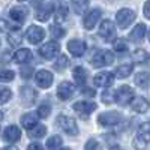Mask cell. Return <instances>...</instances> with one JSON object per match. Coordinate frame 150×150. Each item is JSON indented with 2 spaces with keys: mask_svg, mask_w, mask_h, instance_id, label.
I'll return each instance as SVG.
<instances>
[{
  "mask_svg": "<svg viewBox=\"0 0 150 150\" xmlns=\"http://www.w3.org/2000/svg\"><path fill=\"white\" fill-rule=\"evenodd\" d=\"M150 143V123H143L138 132H137L135 138H134V147L137 150H144Z\"/></svg>",
  "mask_w": 150,
  "mask_h": 150,
  "instance_id": "1",
  "label": "cell"
},
{
  "mask_svg": "<svg viewBox=\"0 0 150 150\" xmlns=\"http://www.w3.org/2000/svg\"><path fill=\"white\" fill-rule=\"evenodd\" d=\"M112 62H114V56H112L111 51H108V50H98L93 54L92 65L95 68H104V66L111 65Z\"/></svg>",
  "mask_w": 150,
  "mask_h": 150,
  "instance_id": "2",
  "label": "cell"
},
{
  "mask_svg": "<svg viewBox=\"0 0 150 150\" xmlns=\"http://www.w3.org/2000/svg\"><path fill=\"white\" fill-rule=\"evenodd\" d=\"M116 20H117V26L120 29H126V27L131 26V23L135 20V12L132 9L123 8V9H120L116 14Z\"/></svg>",
  "mask_w": 150,
  "mask_h": 150,
  "instance_id": "3",
  "label": "cell"
},
{
  "mask_svg": "<svg viewBox=\"0 0 150 150\" xmlns=\"http://www.w3.org/2000/svg\"><path fill=\"white\" fill-rule=\"evenodd\" d=\"M98 108L95 102H87V101H78L74 104V111L81 117V119H89V116Z\"/></svg>",
  "mask_w": 150,
  "mask_h": 150,
  "instance_id": "4",
  "label": "cell"
},
{
  "mask_svg": "<svg viewBox=\"0 0 150 150\" xmlns=\"http://www.w3.org/2000/svg\"><path fill=\"white\" fill-rule=\"evenodd\" d=\"M57 125L68 135H77L78 134V126H77V123H75V120L72 117H68L65 114H62V116L57 117Z\"/></svg>",
  "mask_w": 150,
  "mask_h": 150,
  "instance_id": "5",
  "label": "cell"
},
{
  "mask_svg": "<svg viewBox=\"0 0 150 150\" xmlns=\"http://www.w3.org/2000/svg\"><path fill=\"white\" fill-rule=\"evenodd\" d=\"M99 36L105 41H114L116 39V26L111 20H105L101 23V27H99Z\"/></svg>",
  "mask_w": 150,
  "mask_h": 150,
  "instance_id": "6",
  "label": "cell"
},
{
  "mask_svg": "<svg viewBox=\"0 0 150 150\" xmlns=\"http://www.w3.org/2000/svg\"><path fill=\"white\" fill-rule=\"evenodd\" d=\"M75 95V84L71 81H62L57 87V98L60 101H68L69 98Z\"/></svg>",
  "mask_w": 150,
  "mask_h": 150,
  "instance_id": "7",
  "label": "cell"
},
{
  "mask_svg": "<svg viewBox=\"0 0 150 150\" xmlns=\"http://www.w3.org/2000/svg\"><path fill=\"white\" fill-rule=\"evenodd\" d=\"M134 99V90L129 86H122L116 92V102L119 105H128Z\"/></svg>",
  "mask_w": 150,
  "mask_h": 150,
  "instance_id": "8",
  "label": "cell"
},
{
  "mask_svg": "<svg viewBox=\"0 0 150 150\" xmlns=\"http://www.w3.org/2000/svg\"><path fill=\"white\" fill-rule=\"evenodd\" d=\"M59 53H60V45H59L57 42H54V41L47 42L45 45H42V47L39 48V54H41L44 59H47V60L54 59Z\"/></svg>",
  "mask_w": 150,
  "mask_h": 150,
  "instance_id": "9",
  "label": "cell"
},
{
  "mask_svg": "<svg viewBox=\"0 0 150 150\" xmlns=\"http://www.w3.org/2000/svg\"><path fill=\"white\" fill-rule=\"evenodd\" d=\"M120 120H122V116L117 111L102 112V114H99V117H98V122L101 123L102 126H114V125H117Z\"/></svg>",
  "mask_w": 150,
  "mask_h": 150,
  "instance_id": "10",
  "label": "cell"
},
{
  "mask_svg": "<svg viewBox=\"0 0 150 150\" xmlns=\"http://www.w3.org/2000/svg\"><path fill=\"white\" fill-rule=\"evenodd\" d=\"M26 38L30 44H39L44 38H45V30L39 26H30L26 32Z\"/></svg>",
  "mask_w": 150,
  "mask_h": 150,
  "instance_id": "11",
  "label": "cell"
},
{
  "mask_svg": "<svg viewBox=\"0 0 150 150\" xmlns=\"http://www.w3.org/2000/svg\"><path fill=\"white\" fill-rule=\"evenodd\" d=\"M35 81L41 89H48V87H51V84H53V74L48 72V71H44V69L38 71L36 75H35Z\"/></svg>",
  "mask_w": 150,
  "mask_h": 150,
  "instance_id": "12",
  "label": "cell"
},
{
  "mask_svg": "<svg viewBox=\"0 0 150 150\" xmlns=\"http://www.w3.org/2000/svg\"><path fill=\"white\" fill-rule=\"evenodd\" d=\"M101 15H102V11H101V9H98V8H96V9H92L89 14L84 17V20H83L84 29H87V30L93 29V27L96 26V23L99 21V18H101Z\"/></svg>",
  "mask_w": 150,
  "mask_h": 150,
  "instance_id": "13",
  "label": "cell"
},
{
  "mask_svg": "<svg viewBox=\"0 0 150 150\" xmlns=\"http://www.w3.org/2000/svg\"><path fill=\"white\" fill-rule=\"evenodd\" d=\"M95 86L98 87H111L114 83V75L111 72H99L95 77Z\"/></svg>",
  "mask_w": 150,
  "mask_h": 150,
  "instance_id": "14",
  "label": "cell"
},
{
  "mask_svg": "<svg viewBox=\"0 0 150 150\" xmlns=\"http://www.w3.org/2000/svg\"><path fill=\"white\" fill-rule=\"evenodd\" d=\"M68 50L74 57H81L86 53V44L80 39H72L68 42Z\"/></svg>",
  "mask_w": 150,
  "mask_h": 150,
  "instance_id": "15",
  "label": "cell"
},
{
  "mask_svg": "<svg viewBox=\"0 0 150 150\" xmlns=\"http://www.w3.org/2000/svg\"><path fill=\"white\" fill-rule=\"evenodd\" d=\"M21 138V131L18 129V126L15 125H11L3 131V140L8 143H15Z\"/></svg>",
  "mask_w": 150,
  "mask_h": 150,
  "instance_id": "16",
  "label": "cell"
},
{
  "mask_svg": "<svg viewBox=\"0 0 150 150\" xmlns=\"http://www.w3.org/2000/svg\"><path fill=\"white\" fill-rule=\"evenodd\" d=\"M27 14H29V9L24 8V6H15V8H12L9 11L11 18L14 20V21H17L18 24L20 23H24V20L27 18Z\"/></svg>",
  "mask_w": 150,
  "mask_h": 150,
  "instance_id": "17",
  "label": "cell"
},
{
  "mask_svg": "<svg viewBox=\"0 0 150 150\" xmlns=\"http://www.w3.org/2000/svg\"><path fill=\"white\" fill-rule=\"evenodd\" d=\"M51 14H53V6L50 3H42L36 11V20L45 23V21H48L50 17H51Z\"/></svg>",
  "mask_w": 150,
  "mask_h": 150,
  "instance_id": "18",
  "label": "cell"
},
{
  "mask_svg": "<svg viewBox=\"0 0 150 150\" xmlns=\"http://www.w3.org/2000/svg\"><path fill=\"white\" fill-rule=\"evenodd\" d=\"M131 108L135 112H146L150 108V105H149V101L144 99L143 96H135L131 102Z\"/></svg>",
  "mask_w": 150,
  "mask_h": 150,
  "instance_id": "19",
  "label": "cell"
},
{
  "mask_svg": "<svg viewBox=\"0 0 150 150\" xmlns=\"http://www.w3.org/2000/svg\"><path fill=\"white\" fill-rule=\"evenodd\" d=\"M38 114H35V112H27V114H24L21 117V125H23V128H26V129H33L38 126Z\"/></svg>",
  "mask_w": 150,
  "mask_h": 150,
  "instance_id": "20",
  "label": "cell"
},
{
  "mask_svg": "<svg viewBox=\"0 0 150 150\" xmlns=\"http://www.w3.org/2000/svg\"><path fill=\"white\" fill-rule=\"evenodd\" d=\"M146 36V26L144 24H137L134 30L129 33V39L132 42H141Z\"/></svg>",
  "mask_w": 150,
  "mask_h": 150,
  "instance_id": "21",
  "label": "cell"
},
{
  "mask_svg": "<svg viewBox=\"0 0 150 150\" xmlns=\"http://www.w3.org/2000/svg\"><path fill=\"white\" fill-rule=\"evenodd\" d=\"M36 96H38L36 90H33L32 87H29V86H26V87H23V89H21V99H23V102L26 104L27 107L33 104Z\"/></svg>",
  "mask_w": 150,
  "mask_h": 150,
  "instance_id": "22",
  "label": "cell"
},
{
  "mask_svg": "<svg viewBox=\"0 0 150 150\" xmlns=\"http://www.w3.org/2000/svg\"><path fill=\"white\" fill-rule=\"evenodd\" d=\"M14 60L17 62V63H20V65L21 63H27V62L32 60V51L27 50V48H21V50H18V51L15 53Z\"/></svg>",
  "mask_w": 150,
  "mask_h": 150,
  "instance_id": "23",
  "label": "cell"
},
{
  "mask_svg": "<svg viewBox=\"0 0 150 150\" xmlns=\"http://www.w3.org/2000/svg\"><path fill=\"white\" fill-rule=\"evenodd\" d=\"M72 75H74V80L77 81V84H80L81 87L86 84L87 81V71L81 66H77L74 71H72Z\"/></svg>",
  "mask_w": 150,
  "mask_h": 150,
  "instance_id": "24",
  "label": "cell"
},
{
  "mask_svg": "<svg viewBox=\"0 0 150 150\" xmlns=\"http://www.w3.org/2000/svg\"><path fill=\"white\" fill-rule=\"evenodd\" d=\"M149 81H150L149 72H140V74L135 75V84L138 86V87H141V89H147Z\"/></svg>",
  "mask_w": 150,
  "mask_h": 150,
  "instance_id": "25",
  "label": "cell"
},
{
  "mask_svg": "<svg viewBox=\"0 0 150 150\" xmlns=\"http://www.w3.org/2000/svg\"><path fill=\"white\" fill-rule=\"evenodd\" d=\"M71 5H72V9L75 14H83V12L87 9L89 6V0H71Z\"/></svg>",
  "mask_w": 150,
  "mask_h": 150,
  "instance_id": "26",
  "label": "cell"
},
{
  "mask_svg": "<svg viewBox=\"0 0 150 150\" xmlns=\"http://www.w3.org/2000/svg\"><path fill=\"white\" fill-rule=\"evenodd\" d=\"M68 14H69V9H68L66 5H60V6H57V9H56V15H54L57 24H59V23H63V21L66 20Z\"/></svg>",
  "mask_w": 150,
  "mask_h": 150,
  "instance_id": "27",
  "label": "cell"
},
{
  "mask_svg": "<svg viewBox=\"0 0 150 150\" xmlns=\"http://www.w3.org/2000/svg\"><path fill=\"white\" fill-rule=\"evenodd\" d=\"M62 144H63V140L59 135H53L51 138L47 141V149L48 150H60Z\"/></svg>",
  "mask_w": 150,
  "mask_h": 150,
  "instance_id": "28",
  "label": "cell"
},
{
  "mask_svg": "<svg viewBox=\"0 0 150 150\" xmlns=\"http://www.w3.org/2000/svg\"><path fill=\"white\" fill-rule=\"evenodd\" d=\"M132 71H134V66L132 65H122V66H119L116 69V77L126 78V77H129V75L132 74Z\"/></svg>",
  "mask_w": 150,
  "mask_h": 150,
  "instance_id": "29",
  "label": "cell"
},
{
  "mask_svg": "<svg viewBox=\"0 0 150 150\" xmlns=\"http://www.w3.org/2000/svg\"><path fill=\"white\" fill-rule=\"evenodd\" d=\"M149 54L144 51V50H135L134 54H132V60L135 62V63H146V62H149Z\"/></svg>",
  "mask_w": 150,
  "mask_h": 150,
  "instance_id": "30",
  "label": "cell"
},
{
  "mask_svg": "<svg viewBox=\"0 0 150 150\" xmlns=\"http://www.w3.org/2000/svg\"><path fill=\"white\" fill-rule=\"evenodd\" d=\"M45 134H47V128L44 126V125H38L36 128L29 131V137H30V138H42Z\"/></svg>",
  "mask_w": 150,
  "mask_h": 150,
  "instance_id": "31",
  "label": "cell"
},
{
  "mask_svg": "<svg viewBox=\"0 0 150 150\" xmlns=\"http://www.w3.org/2000/svg\"><path fill=\"white\" fill-rule=\"evenodd\" d=\"M8 41H9V44H11L12 47H17V45H20L21 41H23V35H21L18 30L9 32V35H8Z\"/></svg>",
  "mask_w": 150,
  "mask_h": 150,
  "instance_id": "32",
  "label": "cell"
},
{
  "mask_svg": "<svg viewBox=\"0 0 150 150\" xmlns=\"http://www.w3.org/2000/svg\"><path fill=\"white\" fill-rule=\"evenodd\" d=\"M50 33H51V36L56 38V39H62V38H65V35H66L65 29L59 27V24H53V26L50 27Z\"/></svg>",
  "mask_w": 150,
  "mask_h": 150,
  "instance_id": "33",
  "label": "cell"
},
{
  "mask_svg": "<svg viewBox=\"0 0 150 150\" xmlns=\"http://www.w3.org/2000/svg\"><path fill=\"white\" fill-rule=\"evenodd\" d=\"M50 114H51V107H50V104L39 105V108H38V116L41 119H47Z\"/></svg>",
  "mask_w": 150,
  "mask_h": 150,
  "instance_id": "34",
  "label": "cell"
},
{
  "mask_svg": "<svg viewBox=\"0 0 150 150\" xmlns=\"http://www.w3.org/2000/svg\"><path fill=\"white\" fill-rule=\"evenodd\" d=\"M68 65H69V59H68L66 56H63V54H62V56L59 57V60H57L56 63H54V68H56L57 71H62V69H65Z\"/></svg>",
  "mask_w": 150,
  "mask_h": 150,
  "instance_id": "35",
  "label": "cell"
},
{
  "mask_svg": "<svg viewBox=\"0 0 150 150\" xmlns=\"http://www.w3.org/2000/svg\"><path fill=\"white\" fill-rule=\"evenodd\" d=\"M15 77L14 71H9V69H2V74H0V80L2 83H8V81H12Z\"/></svg>",
  "mask_w": 150,
  "mask_h": 150,
  "instance_id": "36",
  "label": "cell"
},
{
  "mask_svg": "<svg viewBox=\"0 0 150 150\" xmlns=\"http://www.w3.org/2000/svg\"><path fill=\"white\" fill-rule=\"evenodd\" d=\"M101 99H102L104 104H112V102L116 101V92L114 93H112V92H104L102 96H101Z\"/></svg>",
  "mask_w": 150,
  "mask_h": 150,
  "instance_id": "37",
  "label": "cell"
},
{
  "mask_svg": "<svg viewBox=\"0 0 150 150\" xmlns=\"http://www.w3.org/2000/svg\"><path fill=\"white\" fill-rule=\"evenodd\" d=\"M114 50L119 51V53H125V51H128V45L123 39H119V41L114 42Z\"/></svg>",
  "mask_w": 150,
  "mask_h": 150,
  "instance_id": "38",
  "label": "cell"
},
{
  "mask_svg": "<svg viewBox=\"0 0 150 150\" xmlns=\"http://www.w3.org/2000/svg\"><path fill=\"white\" fill-rule=\"evenodd\" d=\"M84 150H101V146L96 140H89L84 146Z\"/></svg>",
  "mask_w": 150,
  "mask_h": 150,
  "instance_id": "39",
  "label": "cell"
},
{
  "mask_svg": "<svg viewBox=\"0 0 150 150\" xmlns=\"http://www.w3.org/2000/svg\"><path fill=\"white\" fill-rule=\"evenodd\" d=\"M11 96H12V92H11L9 89H6V87H2V99H0V102L5 105Z\"/></svg>",
  "mask_w": 150,
  "mask_h": 150,
  "instance_id": "40",
  "label": "cell"
},
{
  "mask_svg": "<svg viewBox=\"0 0 150 150\" xmlns=\"http://www.w3.org/2000/svg\"><path fill=\"white\" fill-rule=\"evenodd\" d=\"M32 74H33V69H32V68H24V69H21V77H24V78H29Z\"/></svg>",
  "mask_w": 150,
  "mask_h": 150,
  "instance_id": "41",
  "label": "cell"
},
{
  "mask_svg": "<svg viewBox=\"0 0 150 150\" xmlns=\"http://www.w3.org/2000/svg\"><path fill=\"white\" fill-rule=\"evenodd\" d=\"M144 15L150 20V0L144 3Z\"/></svg>",
  "mask_w": 150,
  "mask_h": 150,
  "instance_id": "42",
  "label": "cell"
},
{
  "mask_svg": "<svg viewBox=\"0 0 150 150\" xmlns=\"http://www.w3.org/2000/svg\"><path fill=\"white\" fill-rule=\"evenodd\" d=\"M27 150H44V147L41 144H38V143H33V144H30L27 147Z\"/></svg>",
  "mask_w": 150,
  "mask_h": 150,
  "instance_id": "43",
  "label": "cell"
},
{
  "mask_svg": "<svg viewBox=\"0 0 150 150\" xmlns=\"http://www.w3.org/2000/svg\"><path fill=\"white\" fill-rule=\"evenodd\" d=\"M9 60V51H3V63Z\"/></svg>",
  "mask_w": 150,
  "mask_h": 150,
  "instance_id": "44",
  "label": "cell"
},
{
  "mask_svg": "<svg viewBox=\"0 0 150 150\" xmlns=\"http://www.w3.org/2000/svg\"><path fill=\"white\" fill-rule=\"evenodd\" d=\"M3 150H18V149H17L15 146H9V147H5Z\"/></svg>",
  "mask_w": 150,
  "mask_h": 150,
  "instance_id": "45",
  "label": "cell"
},
{
  "mask_svg": "<svg viewBox=\"0 0 150 150\" xmlns=\"http://www.w3.org/2000/svg\"><path fill=\"white\" fill-rule=\"evenodd\" d=\"M110 150H123V149H120V147H119V146H114V147H111V149H110Z\"/></svg>",
  "mask_w": 150,
  "mask_h": 150,
  "instance_id": "46",
  "label": "cell"
},
{
  "mask_svg": "<svg viewBox=\"0 0 150 150\" xmlns=\"http://www.w3.org/2000/svg\"><path fill=\"white\" fill-rule=\"evenodd\" d=\"M149 41H150V30H149Z\"/></svg>",
  "mask_w": 150,
  "mask_h": 150,
  "instance_id": "47",
  "label": "cell"
},
{
  "mask_svg": "<svg viewBox=\"0 0 150 150\" xmlns=\"http://www.w3.org/2000/svg\"><path fill=\"white\" fill-rule=\"evenodd\" d=\"M18 2H26V0H18Z\"/></svg>",
  "mask_w": 150,
  "mask_h": 150,
  "instance_id": "48",
  "label": "cell"
},
{
  "mask_svg": "<svg viewBox=\"0 0 150 150\" xmlns=\"http://www.w3.org/2000/svg\"><path fill=\"white\" fill-rule=\"evenodd\" d=\"M62 150H71V149H62Z\"/></svg>",
  "mask_w": 150,
  "mask_h": 150,
  "instance_id": "49",
  "label": "cell"
}]
</instances>
